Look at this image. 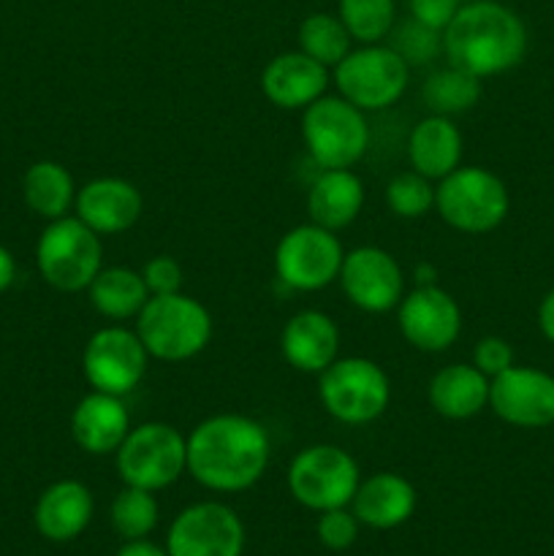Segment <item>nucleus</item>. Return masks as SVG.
Here are the masks:
<instances>
[{"mask_svg": "<svg viewBox=\"0 0 554 556\" xmlns=\"http://www.w3.org/2000/svg\"><path fill=\"white\" fill-rule=\"evenodd\" d=\"M269 459V432L250 416L217 413L188 434V472L210 492H248L264 478Z\"/></svg>", "mask_w": 554, "mask_h": 556, "instance_id": "nucleus-1", "label": "nucleus"}, {"mask_svg": "<svg viewBox=\"0 0 554 556\" xmlns=\"http://www.w3.org/2000/svg\"><path fill=\"white\" fill-rule=\"evenodd\" d=\"M443 54L449 65L478 79L508 74L527 54V27L498 0H467L445 25Z\"/></svg>", "mask_w": 554, "mask_h": 556, "instance_id": "nucleus-2", "label": "nucleus"}, {"mask_svg": "<svg viewBox=\"0 0 554 556\" xmlns=\"http://www.w3.org/2000/svg\"><path fill=\"white\" fill-rule=\"evenodd\" d=\"M212 315L199 299L188 293L150 296L136 318V334L144 342L150 358L179 364L206 351L212 342Z\"/></svg>", "mask_w": 554, "mask_h": 556, "instance_id": "nucleus-3", "label": "nucleus"}, {"mask_svg": "<svg viewBox=\"0 0 554 556\" xmlns=\"http://www.w3.org/2000/svg\"><path fill=\"white\" fill-rule=\"evenodd\" d=\"M508 210V188L483 166H459L435 185V212L459 233H492L503 226Z\"/></svg>", "mask_w": 554, "mask_h": 556, "instance_id": "nucleus-4", "label": "nucleus"}, {"mask_svg": "<svg viewBox=\"0 0 554 556\" xmlns=\"http://www.w3.org/2000/svg\"><path fill=\"white\" fill-rule=\"evenodd\" d=\"M114 465L125 486L161 492L188 472V438L172 424H139L130 427L128 438L114 454Z\"/></svg>", "mask_w": 554, "mask_h": 556, "instance_id": "nucleus-5", "label": "nucleus"}, {"mask_svg": "<svg viewBox=\"0 0 554 556\" xmlns=\"http://www.w3.org/2000/svg\"><path fill=\"white\" fill-rule=\"evenodd\" d=\"M318 396L335 421L364 427L378 421L389 407L391 380L373 358L340 356L318 375Z\"/></svg>", "mask_w": 554, "mask_h": 556, "instance_id": "nucleus-6", "label": "nucleus"}, {"mask_svg": "<svg viewBox=\"0 0 554 556\" xmlns=\"http://www.w3.org/2000/svg\"><path fill=\"white\" fill-rule=\"evenodd\" d=\"M103 237L76 215L49 220L36 242V264L43 280L63 293H79L90 288L103 269Z\"/></svg>", "mask_w": 554, "mask_h": 556, "instance_id": "nucleus-7", "label": "nucleus"}, {"mask_svg": "<svg viewBox=\"0 0 554 556\" xmlns=\"http://www.w3.org/2000/svg\"><path fill=\"white\" fill-rule=\"evenodd\" d=\"M302 139L318 168H353L369 150L367 112L342 96H320L302 112Z\"/></svg>", "mask_w": 554, "mask_h": 556, "instance_id": "nucleus-8", "label": "nucleus"}, {"mask_svg": "<svg viewBox=\"0 0 554 556\" xmlns=\"http://www.w3.org/2000/svg\"><path fill=\"white\" fill-rule=\"evenodd\" d=\"M288 492L304 505L307 510L324 514L331 508H345L351 505L358 483H362V470L356 459L340 445L318 443L299 451L288 465Z\"/></svg>", "mask_w": 554, "mask_h": 556, "instance_id": "nucleus-9", "label": "nucleus"}, {"mask_svg": "<svg viewBox=\"0 0 554 556\" xmlns=\"http://www.w3.org/2000/svg\"><path fill=\"white\" fill-rule=\"evenodd\" d=\"M335 85L362 112L389 109L405 96L411 65L386 43H362L335 65Z\"/></svg>", "mask_w": 554, "mask_h": 556, "instance_id": "nucleus-10", "label": "nucleus"}, {"mask_svg": "<svg viewBox=\"0 0 554 556\" xmlns=\"http://www.w3.org/2000/svg\"><path fill=\"white\" fill-rule=\"evenodd\" d=\"M342 258H345V250L335 231L315 226V223H304V226L282 233V239L277 242V280L299 293L324 291L340 277Z\"/></svg>", "mask_w": 554, "mask_h": 556, "instance_id": "nucleus-11", "label": "nucleus"}, {"mask_svg": "<svg viewBox=\"0 0 554 556\" xmlns=\"http://www.w3.org/2000/svg\"><path fill=\"white\" fill-rule=\"evenodd\" d=\"M150 367V353L139 340L136 329L125 326H103L87 340L81 351V375L92 391L128 396L144 380Z\"/></svg>", "mask_w": 554, "mask_h": 556, "instance_id": "nucleus-12", "label": "nucleus"}, {"mask_svg": "<svg viewBox=\"0 0 554 556\" xmlns=\"http://www.w3.org/2000/svg\"><path fill=\"white\" fill-rule=\"evenodd\" d=\"M168 556H242L244 525L223 503H196L174 516L166 535Z\"/></svg>", "mask_w": 554, "mask_h": 556, "instance_id": "nucleus-13", "label": "nucleus"}, {"mask_svg": "<svg viewBox=\"0 0 554 556\" xmlns=\"http://www.w3.org/2000/svg\"><path fill=\"white\" fill-rule=\"evenodd\" d=\"M337 282L342 286L348 302L369 315L396 309L405 296V271L400 261L389 250L375 244L348 250Z\"/></svg>", "mask_w": 554, "mask_h": 556, "instance_id": "nucleus-14", "label": "nucleus"}, {"mask_svg": "<svg viewBox=\"0 0 554 556\" xmlns=\"http://www.w3.org/2000/svg\"><path fill=\"white\" fill-rule=\"evenodd\" d=\"M396 326L411 348L421 353H443L459 340L462 309L440 286H416L396 307Z\"/></svg>", "mask_w": 554, "mask_h": 556, "instance_id": "nucleus-15", "label": "nucleus"}, {"mask_svg": "<svg viewBox=\"0 0 554 556\" xmlns=\"http://www.w3.org/2000/svg\"><path fill=\"white\" fill-rule=\"evenodd\" d=\"M489 407L516 429H546L554 424V375L532 367H511L489 383Z\"/></svg>", "mask_w": 554, "mask_h": 556, "instance_id": "nucleus-16", "label": "nucleus"}, {"mask_svg": "<svg viewBox=\"0 0 554 556\" xmlns=\"http://www.w3.org/2000/svg\"><path fill=\"white\" fill-rule=\"evenodd\" d=\"M74 212L98 237H114L130 231L139 223L144 212V195L123 177H98L81 185Z\"/></svg>", "mask_w": 554, "mask_h": 556, "instance_id": "nucleus-17", "label": "nucleus"}, {"mask_svg": "<svg viewBox=\"0 0 554 556\" xmlns=\"http://www.w3.org/2000/svg\"><path fill=\"white\" fill-rule=\"evenodd\" d=\"M329 68L304 52H282L272 58L261 71V90L266 101L286 112H304L310 103L326 96Z\"/></svg>", "mask_w": 554, "mask_h": 556, "instance_id": "nucleus-18", "label": "nucleus"}, {"mask_svg": "<svg viewBox=\"0 0 554 556\" xmlns=\"http://www.w3.org/2000/svg\"><path fill=\"white\" fill-rule=\"evenodd\" d=\"M282 358L297 372L320 375L340 358V329L335 318L320 309H302L282 326Z\"/></svg>", "mask_w": 554, "mask_h": 556, "instance_id": "nucleus-19", "label": "nucleus"}, {"mask_svg": "<svg viewBox=\"0 0 554 556\" xmlns=\"http://www.w3.org/2000/svg\"><path fill=\"white\" fill-rule=\"evenodd\" d=\"M128 432L130 413L123 396L90 391L76 402L74 413H71V438L90 456L117 454Z\"/></svg>", "mask_w": 554, "mask_h": 556, "instance_id": "nucleus-20", "label": "nucleus"}, {"mask_svg": "<svg viewBox=\"0 0 554 556\" xmlns=\"http://www.w3.org/2000/svg\"><path fill=\"white\" fill-rule=\"evenodd\" d=\"M92 514H96V500L90 489L81 481L65 478L43 489L33 510V521L41 538L52 543H68L90 527Z\"/></svg>", "mask_w": 554, "mask_h": 556, "instance_id": "nucleus-21", "label": "nucleus"}, {"mask_svg": "<svg viewBox=\"0 0 554 556\" xmlns=\"http://www.w3.org/2000/svg\"><path fill=\"white\" fill-rule=\"evenodd\" d=\"M418 494L400 472H375L362 478L351 500V510L369 530H396L416 514Z\"/></svg>", "mask_w": 554, "mask_h": 556, "instance_id": "nucleus-22", "label": "nucleus"}, {"mask_svg": "<svg viewBox=\"0 0 554 556\" xmlns=\"http://www.w3.org/2000/svg\"><path fill=\"white\" fill-rule=\"evenodd\" d=\"M462 150H465L462 130L456 128L454 119L443 117V114H427L413 125L411 136H407L411 168L432 182H440L462 166Z\"/></svg>", "mask_w": 554, "mask_h": 556, "instance_id": "nucleus-23", "label": "nucleus"}, {"mask_svg": "<svg viewBox=\"0 0 554 556\" xmlns=\"http://www.w3.org/2000/svg\"><path fill=\"white\" fill-rule=\"evenodd\" d=\"M364 210V182L351 168H320L307 190L310 223L329 231L351 226Z\"/></svg>", "mask_w": 554, "mask_h": 556, "instance_id": "nucleus-24", "label": "nucleus"}, {"mask_svg": "<svg viewBox=\"0 0 554 556\" xmlns=\"http://www.w3.org/2000/svg\"><path fill=\"white\" fill-rule=\"evenodd\" d=\"M489 383L473 364H449L429 380V405L449 421H467L489 407Z\"/></svg>", "mask_w": 554, "mask_h": 556, "instance_id": "nucleus-25", "label": "nucleus"}, {"mask_svg": "<svg viewBox=\"0 0 554 556\" xmlns=\"http://www.w3.org/2000/svg\"><path fill=\"white\" fill-rule=\"evenodd\" d=\"M87 296L101 318L123 324V320L139 318L150 291H147L141 271L128 269V266H103L87 288Z\"/></svg>", "mask_w": 554, "mask_h": 556, "instance_id": "nucleus-26", "label": "nucleus"}, {"mask_svg": "<svg viewBox=\"0 0 554 556\" xmlns=\"http://www.w3.org/2000/svg\"><path fill=\"white\" fill-rule=\"evenodd\" d=\"M76 182L68 168L58 161H38L22 177V195L33 215L58 220L71 215L76 204Z\"/></svg>", "mask_w": 554, "mask_h": 556, "instance_id": "nucleus-27", "label": "nucleus"}, {"mask_svg": "<svg viewBox=\"0 0 554 556\" xmlns=\"http://www.w3.org/2000/svg\"><path fill=\"white\" fill-rule=\"evenodd\" d=\"M421 101L429 109V114H443V117H456V114L467 112L481 101V79L467 71L440 68L424 81Z\"/></svg>", "mask_w": 554, "mask_h": 556, "instance_id": "nucleus-28", "label": "nucleus"}, {"mask_svg": "<svg viewBox=\"0 0 554 556\" xmlns=\"http://www.w3.org/2000/svg\"><path fill=\"white\" fill-rule=\"evenodd\" d=\"M351 33L345 30L337 14L318 11V14L304 16L302 25H299V52L318 60L326 68H335L351 52Z\"/></svg>", "mask_w": 554, "mask_h": 556, "instance_id": "nucleus-29", "label": "nucleus"}, {"mask_svg": "<svg viewBox=\"0 0 554 556\" xmlns=\"http://www.w3.org/2000/svg\"><path fill=\"white\" fill-rule=\"evenodd\" d=\"M109 521H112V530L123 541L150 538L158 521H161V508H158L155 492H147V489L139 486H123L117 492V497L112 500Z\"/></svg>", "mask_w": 554, "mask_h": 556, "instance_id": "nucleus-30", "label": "nucleus"}, {"mask_svg": "<svg viewBox=\"0 0 554 556\" xmlns=\"http://www.w3.org/2000/svg\"><path fill=\"white\" fill-rule=\"evenodd\" d=\"M337 16L358 43H383L396 22L394 0H340Z\"/></svg>", "mask_w": 554, "mask_h": 556, "instance_id": "nucleus-31", "label": "nucleus"}, {"mask_svg": "<svg viewBox=\"0 0 554 556\" xmlns=\"http://www.w3.org/2000/svg\"><path fill=\"white\" fill-rule=\"evenodd\" d=\"M386 204L402 220H421L435 210V182L418 172H402L386 185Z\"/></svg>", "mask_w": 554, "mask_h": 556, "instance_id": "nucleus-32", "label": "nucleus"}, {"mask_svg": "<svg viewBox=\"0 0 554 556\" xmlns=\"http://www.w3.org/2000/svg\"><path fill=\"white\" fill-rule=\"evenodd\" d=\"M394 41L389 43L407 65H424L429 60H435L438 54H443V33L432 30V27L421 25L416 20L402 22L400 27L391 30Z\"/></svg>", "mask_w": 554, "mask_h": 556, "instance_id": "nucleus-33", "label": "nucleus"}, {"mask_svg": "<svg viewBox=\"0 0 554 556\" xmlns=\"http://www.w3.org/2000/svg\"><path fill=\"white\" fill-rule=\"evenodd\" d=\"M358 530H362V521L353 510H348V505L324 510L315 521V535L329 552H348L358 541Z\"/></svg>", "mask_w": 554, "mask_h": 556, "instance_id": "nucleus-34", "label": "nucleus"}, {"mask_svg": "<svg viewBox=\"0 0 554 556\" xmlns=\"http://www.w3.org/2000/svg\"><path fill=\"white\" fill-rule=\"evenodd\" d=\"M141 277L150 291V296H166V293L182 291V266L174 255H152L144 266H141Z\"/></svg>", "mask_w": 554, "mask_h": 556, "instance_id": "nucleus-35", "label": "nucleus"}, {"mask_svg": "<svg viewBox=\"0 0 554 556\" xmlns=\"http://www.w3.org/2000/svg\"><path fill=\"white\" fill-rule=\"evenodd\" d=\"M473 367L487 375L489 380L503 375L505 369L514 367V348L503 337H481L473 348Z\"/></svg>", "mask_w": 554, "mask_h": 556, "instance_id": "nucleus-36", "label": "nucleus"}, {"mask_svg": "<svg viewBox=\"0 0 554 556\" xmlns=\"http://www.w3.org/2000/svg\"><path fill=\"white\" fill-rule=\"evenodd\" d=\"M467 0H407L411 5V20L421 22V25L432 27V30H445L456 11L465 5Z\"/></svg>", "mask_w": 554, "mask_h": 556, "instance_id": "nucleus-37", "label": "nucleus"}, {"mask_svg": "<svg viewBox=\"0 0 554 556\" xmlns=\"http://www.w3.org/2000/svg\"><path fill=\"white\" fill-rule=\"evenodd\" d=\"M114 556H168V552L152 543L150 538H139V541H123V546L117 548Z\"/></svg>", "mask_w": 554, "mask_h": 556, "instance_id": "nucleus-38", "label": "nucleus"}, {"mask_svg": "<svg viewBox=\"0 0 554 556\" xmlns=\"http://www.w3.org/2000/svg\"><path fill=\"white\" fill-rule=\"evenodd\" d=\"M538 329L554 345V288L541 299V307H538Z\"/></svg>", "mask_w": 554, "mask_h": 556, "instance_id": "nucleus-39", "label": "nucleus"}, {"mask_svg": "<svg viewBox=\"0 0 554 556\" xmlns=\"http://www.w3.org/2000/svg\"><path fill=\"white\" fill-rule=\"evenodd\" d=\"M14 280H16V261L14 255H11V250L0 244V293L9 291V288L14 286Z\"/></svg>", "mask_w": 554, "mask_h": 556, "instance_id": "nucleus-40", "label": "nucleus"}]
</instances>
